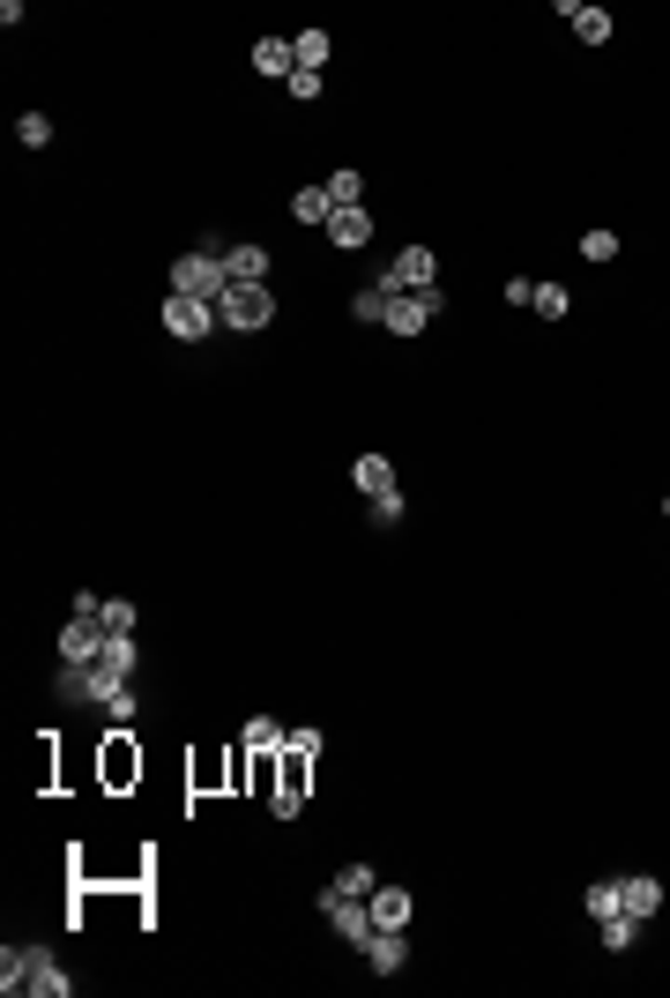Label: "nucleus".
I'll use <instances>...</instances> for the list:
<instances>
[{"label":"nucleus","mask_w":670,"mask_h":998,"mask_svg":"<svg viewBox=\"0 0 670 998\" xmlns=\"http://www.w3.org/2000/svg\"><path fill=\"white\" fill-rule=\"evenodd\" d=\"M253 68L269 82H291L298 76V52H291V38H253Z\"/></svg>","instance_id":"nucleus-17"},{"label":"nucleus","mask_w":670,"mask_h":998,"mask_svg":"<svg viewBox=\"0 0 670 998\" xmlns=\"http://www.w3.org/2000/svg\"><path fill=\"white\" fill-rule=\"evenodd\" d=\"M366 239H372V209H366V201H358V209H336V217H328V247L358 253Z\"/></svg>","instance_id":"nucleus-12"},{"label":"nucleus","mask_w":670,"mask_h":998,"mask_svg":"<svg viewBox=\"0 0 670 998\" xmlns=\"http://www.w3.org/2000/svg\"><path fill=\"white\" fill-rule=\"evenodd\" d=\"M581 261H619V231H581Z\"/></svg>","instance_id":"nucleus-31"},{"label":"nucleus","mask_w":670,"mask_h":998,"mask_svg":"<svg viewBox=\"0 0 670 998\" xmlns=\"http://www.w3.org/2000/svg\"><path fill=\"white\" fill-rule=\"evenodd\" d=\"M350 321H366V328H388V291H358V299H350Z\"/></svg>","instance_id":"nucleus-26"},{"label":"nucleus","mask_w":670,"mask_h":998,"mask_svg":"<svg viewBox=\"0 0 670 998\" xmlns=\"http://www.w3.org/2000/svg\"><path fill=\"white\" fill-rule=\"evenodd\" d=\"M663 522H670V499H663Z\"/></svg>","instance_id":"nucleus-36"},{"label":"nucleus","mask_w":670,"mask_h":998,"mask_svg":"<svg viewBox=\"0 0 670 998\" xmlns=\"http://www.w3.org/2000/svg\"><path fill=\"white\" fill-rule=\"evenodd\" d=\"M98 626H104V633H134V626H142V611H134V597H104Z\"/></svg>","instance_id":"nucleus-24"},{"label":"nucleus","mask_w":670,"mask_h":998,"mask_svg":"<svg viewBox=\"0 0 670 998\" xmlns=\"http://www.w3.org/2000/svg\"><path fill=\"white\" fill-rule=\"evenodd\" d=\"M223 291H231V269H223L217 247H194V253H179L172 261V299H209L217 306Z\"/></svg>","instance_id":"nucleus-1"},{"label":"nucleus","mask_w":670,"mask_h":998,"mask_svg":"<svg viewBox=\"0 0 670 998\" xmlns=\"http://www.w3.org/2000/svg\"><path fill=\"white\" fill-rule=\"evenodd\" d=\"M410 917H418V895L396 887V879H380V887H372V924H380V931H410Z\"/></svg>","instance_id":"nucleus-7"},{"label":"nucleus","mask_w":670,"mask_h":998,"mask_svg":"<svg viewBox=\"0 0 670 998\" xmlns=\"http://www.w3.org/2000/svg\"><path fill=\"white\" fill-rule=\"evenodd\" d=\"M52 700H60V708H90V693H82V663H60V678H52Z\"/></svg>","instance_id":"nucleus-27"},{"label":"nucleus","mask_w":670,"mask_h":998,"mask_svg":"<svg viewBox=\"0 0 670 998\" xmlns=\"http://www.w3.org/2000/svg\"><path fill=\"white\" fill-rule=\"evenodd\" d=\"M164 328H172L179 343H209V336H217V306L209 299H164Z\"/></svg>","instance_id":"nucleus-6"},{"label":"nucleus","mask_w":670,"mask_h":998,"mask_svg":"<svg viewBox=\"0 0 670 998\" xmlns=\"http://www.w3.org/2000/svg\"><path fill=\"white\" fill-rule=\"evenodd\" d=\"M30 976H38V947H16V939H8V947H0V991L23 998Z\"/></svg>","instance_id":"nucleus-14"},{"label":"nucleus","mask_w":670,"mask_h":998,"mask_svg":"<svg viewBox=\"0 0 670 998\" xmlns=\"http://www.w3.org/2000/svg\"><path fill=\"white\" fill-rule=\"evenodd\" d=\"M440 313H447L440 283H432V291H396V299H388V336H424Z\"/></svg>","instance_id":"nucleus-5"},{"label":"nucleus","mask_w":670,"mask_h":998,"mask_svg":"<svg viewBox=\"0 0 670 998\" xmlns=\"http://www.w3.org/2000/svg\"><path fill=\"white\" fill-rule=\"evenodd\" d=\"M291 52H298V68H306V76H321V68H328V52H336V38H328L321 23H306V30L291 38Z\"/></svg>","instance_id":"nucleus-21"},{"label":"nucleus","mask_w":670,"mask_h":998,"mask_svg":"<svg viewBox=\"0 0 670 998\" xmlns=\"http://www.w3.org/2000/svg\"><path fill=\"white\" fill-rule=\"evenodd\" d=\"M321 187H328V201H336V209H358V201H366V179L350 172V164H343V172H328Z\"/></svg>","instance_id":"nucleus-23"},{"label":"nucleus","mask_w":670,"mask_h":998,"mask_svg":"<svg viewBox=\"0 0 670 998\" xmlns=\"http://www.w3.org/2000/svg\"><path fill=\"white\" fill-rule=\"evenodd\" d=\"M559 16L581 30V46H611V8H596V0H559Z\"/></svg>","instance_id":"nucleus-10"},{"label":"nucleus","mask_w":670,"mask_h":998,"mask_svg":"<svg viewBox=\"0 0 670 998\" xmlns=\"http://www.w3.org/2000/svg\"><path fill=\"white\" fill-rule=\"evenodd\" d=\"M283 738H291V730L276 723V716H253V723H247V746H253V752H276Z\"/></svg>","instance_id":"nucleus-29"},{"label":"nucleus","mask_w":670,"mask_h":998,"mask_svg":"<svg viewBox=\"0 0 670 998\" xmlns=\"http://www.w3.org/2000/svg\"><path fill=\"white\" fill-rule=\"evenodd\" d=\"M98 656H104V626L98 619H68L60 626V663H82V671H90Z\"/></svg>","instance_id":"nucleus-8"},{"label":"nucleus","mask_w":670,"mask_h":998,"mask_svg":"<svg viewBox=\"0 0 670 998\" xmlns=\"http://www.w3.org/2000/svg\"><path fill=\"white\" fill-rule=\"evenodd\" d=\"M98 611H104L98 589H74V611H68V619H98Z\"/></svg>","instance_id":"nucleus-35"},{"label":"nucleus","mask_w":670,"mask_h":998,"mask_svg":"<svg viewBox=\"0 0 670 998\" xmlns=\"http://www.w3.org/2000/svg\"><path fill=\"white\" fill-rule=\"evenodd\" d=\"M313 909H321V917L336 924V931H343L358 954H366V947H372V931H380V924H372V901H366V895H343L336 879H328L321 895H313Z\"/></svg>","instance_id":"nucleus-3"},{"label":"nucleus","mask_w":670,"mask_h":998,"mask_svg":"<svg viewBox=\"0 0 670 998\" xmlns=\"http://www.w3.org/2000/svg\"><path fill=\"white\" fill-rule=\"evenodd\" d=\"M611 909H626V901H619V879H589V917H611Z\"/></svg>","instance_id":"nucleus-32"},{"label":"nucleus","mask_w":670,"mask_h":998,"mask_svg":"<svg viewBox=\"0 0 670 998\" xmlns=\"http://www.w3.org/2000/svg\"><path fill=\"white\" fill-rule=\"evenodd\" d=\"M104 716H112V730H127L134 716H142V693H134V686H127V693H112V700H104Z\"/></svg>","instance_id":"nucleus-33"},{"label":"nucleus","mask_w":670,"mask_h":998,"mask_svg":"<svg viewBox=\"0 0 670 998\" xmlns=\"http://www.w3.org/2000/svg\"><path fill=\"white\" fill-rule=\"evenodd\" d=\"M366 961H372V976H402L410 969V931H372Z\"/></svg>","instance_id":"nucleus-13"},{"label":"nucleus","mask_w":670,"mask_h":998,"mask_svg":"<svg viewBox=\"0 0 670 998\" xmlns=\"http://www.w3.org/2000/svg\"><path fill=\"white\" fill-rule=\"evenodd\" d=\"M529 313H544V321H559V313H573V291H567V283H537V299H529Z\"/></svg>","instance_id":"nucleus-25"},{"label":"nucleus","mask_w":670,"mask_h":998,"mask_svg":"<svg viewBox=\"0 0 670 998\" xmlns=\"http://www.w3.org/2000/svg\"><path fill=\"white\" fill-rule=\"evenodd\" d=\"M283 90H291V98H298V104H313V98H321V76H306V68H298V76H291V82H283Z\"/></svg>","instance_id":"nucleus-34"},{"label":"nucleus","mask_w":670,"mask_h":998,"mask_svg":"<svg viewBox=\"0 0 670 998\" xmlns=\"http://www.w3.org/2000/svg\"><path fill=\"white\" fill-rule=\"evenodd\" d=\"M366 515H372V529H402V485H396V492H372Z\"/></svg>","instance_id":"nucleus-28"},{"label":"nucleus","mask_w":670,"mask_h":998,"mask_svg":"<svg viewBox=\"0 0 670 998\" xmlns=\"http://www.w3.org/2000/svg\"><path fill=\"white\" fill-rule=\"evenodd\" d=\"M328 217H336V201H328V187H298V194H291V224H306V231H328Z\"/></svg>","instance_id":"nucleus-19"},{"label":"nucleus","mask_w":670,"mask_h":998,"mask_svg":"<svg viewBox=\"0 0 670 998\" xmlns=\"http://www.w3.org/2000/svg\"><path fill=\"white\" fill-rule=\"evenodd\" d=\"M619 901L648 924L656 909H663V879H656V872H619Z\"/></svg>","instance_id":"nucleus-11"},{"label":"nucleus","mask_w":670,"mask_h":998,"mask_svg":"<svg viewBox=\"0 0 670 998\" xmlns=\"http://www.w3.org/2000/svg\"><path fill=\"white\" fill-rule=\"evenodd\" d=\"M223 269H231V283H269L276 253L261 239H239V247H223Z\"/></svg>","instance_id":"nucleus-9"},{"label":"nucleus","mask_w":670,"mask_h":998,"mask_svg":"<svg viewBox=\"0 0 670 998\" xmlns=\"http://www.w3.org/2000/svg\"><path fill=\"white\" fill-rule=\"evenodd\" d=\"M350 485H358V492H396V462H388V455H358V462H350Z\"/></svg>","instance_id":"nucleus-20"},{"label":"nucleus","mask_w":670,"mask_h":998,"mask_svg":"<svg viewBox=\"0 0 670 998\" xmlns=\"http://www.w3.org/2000/svg\"><path fill=\"white\" fill-rule=\"evenodd\" d=\"M217 321L239 328V336H261V328H276V291L269 283H231L217 299Z\"/></svg>","instance_id":"nucleus-2"},{"label":"nucleus","mask_w":670,"mask_h":998,"mask_svg":"<svg viewBox=\"0 0 670 998\" xmlns=\"http://www.w3.org/2000/svg\"><path fill=\"white\" fill-rule=\"evenodd\" d=\"M432 283H440L432 247H402L388 269H372V291H388V299H396V291H432Z\"/></svg>","instance_id":"nucleus-4"},{"label":"nucleus","mask_w":670,"mask_h":998,"mask_svg":"<svg viewBox=\"0 0 670 998\" xmlns=\"http://www.w3.org/2000/svg\"><path fill=\"white\" fill-rule=\"evenodd\" d=\"M596 939H603V954H633L641 947V917H633V909H611V917H596Z\"/></svg>","instance_id":"nucleus-16"},{"label":"nucleus","mask_w":670,"mask_h":998,"mask_svg":"<svg viewBox=\"0 0 670 998\" xmlns=\"http://www.w3.org/2000/svg\"><path fill=\"white\" fill-rule=\"evenodd\" d=\"M336 887H343V895H366V901H372L380 872H372V865H343V872H336Z\"/></svg>","instance_id":"nucleus-30"},{"label":"nucleus","mask_w":670,"mask_h":998,"mask_svg":"<svg viewBox=\"0 0 670 998\" xmlns=\"http://www.w3.org/2000/svg\"><path fill=\"white\" fill-rule=\"evenodd\" d=\"M98 663L120 678V686H134V671H142V641H134V633H104V656H98Z\"/></svg>","instance_id":"nucleus-15"},{"label":"nucleus","mask_w":670,"mask_h":998,"mask_svg":"<svg viewBox=\"0 0 670 998\" xmlns=\"http://www.w3.org/2000/svg\"><path fill=\"white\" fill-rule=\"evenodd\" d=\"M16 150H52V112H23L16 120Z\"/></svg>","instance_id":"nucleus-22"},{"label":"nucleus","mask_w":670,"mask_h":998,"mask_svg":"<svg viewBox=\"0 0 670 998\" xmlns=\"http://www.w3.org/2000/svg\"><path fill=\"white\" fill-rule=\"evenodd\" d=\"M30 998H74V976L60 969V954L38 947V976H30Z\"/></svg>","instance_id":"nucleus-18"}]
</instances>
